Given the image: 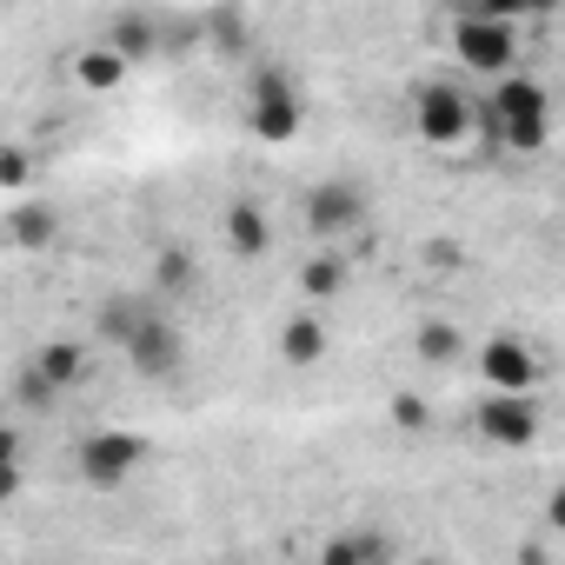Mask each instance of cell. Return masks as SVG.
I'll return each mask as SVG.
<instances>
[{"instance_id": "ffe728a7", "label": "cell", "mask_w": 565, "mask_h": 565, "mask_svg": "<svg viewBox=\"0 0 565 565\" xmlns=\"http://www.w3.org/2000/svg\"><path fill=\"white\" fill-rule=\"evenodd\" d=\"M100 41H114V47H120L127 61H140V54L153 47V41H147V21H140V14H120V21H114V28H107Z\"/></svg>"}, {"instance_id": "4fadbf2b", "label": "cell", "mask_w": 565, "mask_h": 565, "mask_svg": "<svg viewBox=\"0 0 565 565\" xmlns=\"http://www.w3.org/2000/svg\"><path fill=\"white\" fill-rule=\"evenodd\" d=\"M279 360H287V366H320V360H327V327H320V313H294L287 327H279Z\"/></svg>"}, {"instance_id": "30bf717a", "label": "cell", "mask_w": 565, "mask_h": 565, "mask_svg": "<svg viewBox=\"0 0 565 565\" xmlns=\"http://www.w3.org/2000/svg\"><path fill=\"white\" fill-rule=\"evenodd\" d=\"M153 307H160V300H147V294H107L100 313H94V333H100L114 353H127V340L140 333V320H147Z\"/></svg>"}, {"instance_id": "7c38bea8", "label": "cell", "mask_w": 565, "mask_h": 565, "mask_svg": "<svg viewBox=\"0 0 565 565\" xmlns=\"http://www.w3.org/2000/svg\"><path fill=\"white\" fill-rule=\"evenodd\" d=\"M54 233H61V213H54L47 200H21V206L8 213V239H14L21 253H41V246H54Z\"/></svg>"}, {"instance_id": "5bb4252c", "label": "cell", "mask_w": 565, "mask_h": 565, "mask_svg": "<svg viewBox=\"0 0 565 565\" xmlns=\"http://www.w3.org/2000/svg\"><path fill=\"white\" fill-rule=\"evenodd\" d=\"M127 67H134V61H127L114 41H100V47H87V54L74 61V81H81L87 94H107V87H120V81H127Z\"/></svg>"}, {"instance_id": "7402d4cb", "label": "cell", "mask_w": 565, "mask_h": 565, "mask_svg": "<svg viewBox=\"0 0 565 565\" xmlns=\"http://www.w3.org/2000/svg\"><path fill=\"white\" fill-rule=\"evenodd\" d=\"M393 426H399V433H426V426H433V413H426L413 393H399V399H393Z\"/></svg>"}, {"instance_id": "5b68a950", "label": "cell", "mask_w": 565, "mask_h": 565, "mask_svg": "<svg viewBox=\"0 0 565 565\" xmlns=\"http://www.w3.org/2000/svg\"><path fill=\"white\" fill-rule=\"evenodd\" d=\"M74 459H81V479H87V486L114 492V486H127V479L147 466V439H140V433L107 426V433H87V439L74 446Z\"/></svg>"}, {"instance_id": "8992f818", "label": "cell", "mask_w": 565, "mask_h": 565, "mask_svg": "<svg viewBox=\"0 0 565 565\" xmlns=\"http://www.w3.org/2000/svg\"><path fill=\"white\" fill-rule=\"evenodd\" d=\"M246 127H253L266 147H287V140L307 127V107H300V94H294L287 74H259V81H253V94H246Z\"/></svg>"}, {"instance_id": "2e32d148", "label": "cell", "mask_w": 565, "mask_h": 565, "mask_svg": "<svg viewBox=\"0 0 565 565\" xmlns=\"http://www.w3.org/2000/svg\"><path fill=\"white\" fill-rule=\"evenodd\" d=\"M393 552H399V545H393L386 532H373V525H360V532H347V539H333V545H327L320 558H327V565H366V558H393Z\"/></svg>"}, {"instance_id": "d6986e66", "label": "cell", "mask_w": 565, "mask_h": 565, "mask_svg": "<svg viewBox=\"0 0 565 565\" xmlns=\"http://www.w3.org/2000/svg\"><path fill=\"white\" fill-rule=\"evenodd\" d=\"M340 279H347V273H340V259H327V253H313V259L300 266L307 300H333V294H340Z\"/></svg>"}, {"instance_id": "603a6c76", "label": "cell", "mask_w": 565, "mask_h": 565, "mask_svg": "<svg viewBox=\"0 0 565 565\" xmlns=\"http://www.w3.org/2000/svg\"><path fill=\"white\" fill-rule=\"evenodd\" d=\"M0 186H8V193L28 186V153H21V147H8V160H0Z\"/></svg>"}, {"instance_id": "6da1fadb", "label": "cell", "mask_w": 565, "mask_h": 565, "mask_svg": "<svg viewBox=\"0 0 565 565\" xmlns=\"http://www.w3.org/2000/svg\"><path fill=\"white\" fill-rule=\"evenodd\" d=\"M486 134L512 153H539L552 140V100L532 74H505L499 94L486 100Z\"/></svg>"}, {"instance_id": "7a4b0ae2", "label": "cell", "mask_w": 565, "mask_h": 565, "mask_svg": "<svg viewBox=\"0 0 565 565\" xmlns=\"http://www.w3.org/2000/svg\"><path fill=\"white\" fill-rule=\"evenodd\" d=\"M486 114L466 100L459 81H413V134L426 147H459Z\"/></svg>"}, {"instance_id": "44dd1931", "label": "cell", "mask_w": 565, "mask_h": 565, "mask_svg": "<svg viewBox=\"0 0 565 565\" xmlns=\"http://www.w3.org/2000/svg\"><path fill=\"white\" fill-rule=\"evenodd\" d=\"M552 8H565V0H486V8H472V14H499V21H545Z\"/></svg>"}, {"instance_id": "52a82bcc", "label": "cell", "mask_w": 565, "mask_h": 565, "mask_svg": "<svg viewBox=\"0 0 565 565\" xmlns=\"http://www.w3.org/2000/svg\"><path fill=\"white\" fill-rule=\"evenodd\" d=\"M127 366L140 373V380H173L180 366H186V340H180V327L153 307L147 320H140V333L127 340Z\"/></svg>"}, {"instance_id": "d4e9b609", "label": "cell", "mask_w": 565, "mask_h": 565, "mask_svg": "<svg viewBox=\"0 0 565 565\" xmlns=\"http://www.w3.org/2000/svg\"><path fill=\"white\" fill-rule=\"evenodd\" d=\"M459 8H486V0H459Z\"/></svg>"}, {"instance_id": "e0dca14e", "label": "cell", "mask_w": 565, "mask_h": 565, "mask_svg": "<svg viewBox=\"0 0 565 565\" xmlns=\"http://www.w3.org/2000/svg\"><path fill=\"white\" fill-rule=\"evenodd\" d=\"M419 353H426L433 366H452V360L466 353V333H459L452 320H426V327H419Z\"/></svg>"}, {"instance_id": "ac0fdd59", "label": "cell", "mask_w": 565, "mask_h": 565, "mask_svg": "<svg viewBox=\"0 0 565 565\" xmlns=\"http://www.w3.org/2000/svg\"><path fill=\"white\" fill-rule=\"evenodd\" d=\"M186 279H193V253H186V246H160V259H153V294L173 300Z\"/></svg>"}, {"instance_id": "277c9868", "label": "cell", "mask_w": 565, "mask_h": 565, "mask_svg": "<svg viewBox=\"0 0 565 565\" xmlns=\"http://www.w3.org/2000/svg\"><path fill=\"white\" fill-rule=\"evenodd\" d=\"M472 426H479V439H486V446H499V452H525V446L539 439V426H545V413H539V393H512V386H486V399H479V413H472Z\"/></svg>"}, {"instance_id": "cb8c5ba5", "label": "cell", "mask_w": 565, "mask_h": 565, "mask_svg": "<svg viewBox=\"0 0 565 565\" xmlns=\"http://www.w3.org/2000/svg\"><path fill=\"white\" fill-rule=\"evenodd\" d=\"M545 519H552V525H558V532H565V486H558V492H552V499H545Z\"/></svg>"}, {"instance_id": "ba28073f", "label": "cell", "mask_w": 565, "mask_h": 565, "mask_svg": "<svg viewBox=\"0 0 565 565\" xmlns=\"http://www.w3.org/2000/svg\"><path fill=\"white\" fill-rule=\"evenodd\" d=\"M307 226H313L320 239H347V233H360V226H366V193H360L353 180H327V186H313V193H307Z\"/></svg>"}, {"instance_id": "9c48e42d", "label": "cell", "mask_w": 565, "mask_h": 565, "mask_svg": "<svg viewBox=\"0 0 565 565\" xmlns=\"http://www.w3.org/2000/svg\"><path fill=\"white\" fill-rule=\"evenodd\" d=\"M479 380L512 386V393H539V353L525 340H486L479 347Z\"/></svg>"}, {"instance_id": "3957f363", "label": "cell", "mask_w": 565, "mask_h": 565, "mask_svg": "<svg viewBox=\"0 0 565 565\" xmlns=\"http://www.w3.org/2000/svg\"><path fill=\"white\" fill-rule=\"evenodd\" d=\"M519 21H499V14H459V28H452V54H459V67L466 74H479V81H505L512 74V61H519V34H512Z\"/></svg>"}, {"instance_id": "9a60e30c", "label": "cell", "mask_w": 565, "mask_h": 565, "mask_svg": "<svg viewBox=\"0 0 565 565\" xmlns=\"http://www.w3.org/2000/svg\"><path fill=\"white\" fill-rule=\"evenodd\" d=\"M34 373H41L54 393H67V386H81V373H87V353H81L74 340H54V347H41V353H34Z\"/></svg>"}, {"instance_id": "8fae6325", "label": "cell", "mask_w": 565, "mask_h": 565, "mask_svg": "<svg viewBox=\"0 0 565 565\" xmlns=\"http://www.w3.org/2000/svg\"><path fill=\"white\" fill-rule=\"evenodd\" d=\"M220 233H226V246H233L239 259H259V253L273 246V220H266L259 200H233L226 220H220Z\"/></svg>"}]
</instances>
